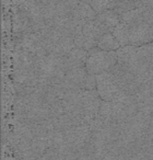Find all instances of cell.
Returning <instances> with one entry per match:
<instances>
[{"label": "cell", "instance_id": "6da1fadb", "mask_svg": "<svg viewBox=\"0 0 153 160\" xmlns=\"http://www.w3.org/2000/svg\"><path fill=\"white\" fill-rule=\"evenodd\" d=\"M67 71L68 69L64 57L49 54L38 59L37 75L38 81L42 85H59L62 82Z\"/></svg>", "mask_w": 153, "mask_h": 160}, {"label": "cell", "instance_id": "7a4b0ae2", "mask_svg": "<svg viewBox=\"0 0 153 160\" xmlns=\"http://www.w3.org/2000/svg\"><path fill=\"white\" fill-rule=\"evenodd\" d=\"M117 64V53L115 51H103L98 46L89 51L85 68L92 75L109 71Z\"/></svg>", "mask_w": 153, "mask_h": 160}, {"label": "cell", "instance_id": "3957f363", "mask_svg": "<svg viewBox=\"0 0 153 160\" xmlns=\"http://www.w3.org/2000/svg\"><path fill=\"white\" fill-rule=\"evenodd\" d=\"M109 72L114 77V80L119 87V89L126 94L133 96L140 88V86L144 83L130 69L122 66L118 62L109 70Z\"/></svg>", "mask_w": 153, "mask_h": 160}, {"label": "cell", "instance_id": "277c9868", "mask_svg": "<svg viewBox=\"0 0 153 160\" xmlns=\"http://www.w3.org/2000/svg\"><path fill=\"white\" fill-rule=\"evenodd\" d=\"M96 91L100 98L107 102H113L124 93L115 82L114 77L109 71L96 75Z\"/></svg>", "mask_w": 153, "mask_h": 160}, {"label": "cell", "instance_id": "5b68a950", "mask_svg": "<svg viewBox=\"0 0 153 160\" xmlns=\"http://www.w3.org/2000/svg\"><path fill=\"white\" fill-rule=\"evenodd\" d=\"M62 133H64L65 142H67V145L74 149L77 152L82 147H84L92 137V132L88 125H78Z\"/></svg>", "mask_w": 153, "mask_h": 160}, {"label": "cell", "instance_id": "8992f818", "mask_svg": "<svg viewBox=\"0 0 153 160\" xmlns=\"http://www.w3.org/2000/svg\"><path fill=\"white\" fill-rule=\"evenodd\" d=\"M102 99L100 98L96 90H82V98H81V107L84 114V125L98 116L100 111Z\"/></svg>", "mask_w": 153, "mask_h": 160}, {"label": "cell", "instance_id": "52a82bcc", "mask_svg": "<svg viewBox=\"0 0 153 160\" xmlns=\"http://www.w3.org/2000/svg\"><path fill=\"white\" fill-rule=\"evenodd\" d=\"M129 27V25H128ZM152 43V28L146 22L129 27V45L142 46Z\"/></svg>", "mask_w": 153, "mask_h": 160}, {"label": "cell", "instance_id": "ba28073f", "mask_svg": "<svg viewBox=\"0 0 153 160\" xmlns=\"http://www.w3.org/2000/svg\"><path fill=\"white\" fill-rule=\"evenodd\" d=\"M95 22L104 33H112L120 22V14H118L115 10H105L96 14Z\"/></svg>", "mask_w": 153, "mask_h": 160}, {"label": "cell", "instance_id": "9c48e42d", "mask_svg": "<svg viewBox=\"0 0 153 160\" xmlns=\"http://www.w3.org/2000/svg\"><path fill=\"white\" fill-rule=\"evenodd\" d=\"M87 75H88V70L85 67H83V68L70 69V70L67 71L61 85L66 89H82L83 82H84Z\"/></svg>", "mask_w": 153, "mask_h": 160}, {"label": "cell", "instance_id": "30bf717a", "mask_svg": "<svg viewBox=\"0 0 153 160\" xmlns=\"http://www.w3.org/2000/svg\"><path fill=\"white\" fill-rule=\"evenodd\" d=\"M32 32V23L27 14L20 7H16L13 16V35L21 36Z\"/></svg>", "mask_w": 153, "mask_h": 160}, {"label": "cell", "instance_id": "8fae6325", "mask_svg": "<svg viewBox=\"0 0 153 160\" xmlns=\"http://www.w3.org/2000/svg\"><path fill=\"white\" fill-rule=\"evenodd\" d=\"M117 62L124 67L132 69L138 62V46H122L116 51Z\"/></svg>", "mask_w": 153, "mask_h": 160}, {"label": "cell", "instance_id": "7c38bea8", "mask_svg": "<svg viewBox=\"0 0 153 160\" xmlns=\"http://www.w3.org/2000/svg\"><path fill=\"white\" fill-rule=\"evenodd\" d=\"M98 12L92 8L90 3L80 2L72 10V17L81 27H84L87 23L95 20Z\"/></svg>", "mask_w": 153, "mask_h": 160}, {"label": "cell", "instance_id": "4fadbf2b", "mask_svg": "<svg viewBox=\"0 0 153 160\" xmlns=\"http://www.w3.org/2000/svg\"><path fill=\"white\" fill-rule=\"evenodd\" d=\"M89 57V52L84 49L74 47L69 54L65 56V62H66L67 69H75V68H83L87 64V59Z\"/></svg>", "mask_w": 153, "mask_h": 160}, {"label": "cell", "instance_id": "5bb4252c", "mask_svg": "<svg viewBox=\"0 0 153 160\" xmlns=\"http://www.w3.org/2000/svg\"><path fill=\"white\" fill-rule=\"evenodd\" d=\"M120 22L126 23L129 27H132V25H137L144 22L143 9L142 8H138V9L130 10V11H127L125 13L120 14Z\"/></svg>", "mask_w": 153, "mask_h": 160}, {"label": "cell", "instance_id": "9a60e30c", "mask_svg": "<svg viewBox=\"0 0 153 160\" xmlns=\"http://www.w3.org/2000/svg\"><path fill=\"white\" fill-rule=\"evenodd\" d=\"M96 46L100 49H103V51H115V52L122 47L119 42L113 35V33L103 34L100 40L98 41V45Z\"/></svg>", "mask_w": 153, "mask_h": 160}, {"label": "cell", "instance_id": "2e32d148", "mask_svg": "<svg viewBox=\"0 0 153 160\" xmlns=\"http://www.w3.org/2000/svg\"><path fill=\"white\" fill-rule=\"evenodd\" d=\"M113 35L119 42L120 46L129 45V27L124 22H119L117 27L113 30Z\"/></svg>", "mask_w": 153, "mask_h": 160}, {"label": "cell", "instance_id": "e0dca14e", "mask_svg": "<svg viewBox=\"0 0 153 160\" xmlns=\"http://www.w3.org/2000/svg\"><path fill=\"white\" fill-rule=\"evenodd\" d=\"M82 33L84 34V35L91 38L92 40L96 41V42L100 40L103 34H105L104 32L102 31V29L98 27V23L95 22V20L92 21V22L87 23V24L82 28Z\"/></svg>", "mask_w": 153, "mask_h": 160}, {"label": "cell", "instance_id": "ac0fdd59", "mask_svg": "<svg viewBox=\"0 0 153 160\" xmlns=\"http://www.w3.org/2000/svg\"><path fill=\"white\" fill-rule=\"evenodd\" d=\"M74 45H75V47H78V48L84 49V51L89 52V51H91L92 48L96 47L98 42L92 40L89 36L84 35L83 33H81V34H79L78 36L74 38Z\"/></svg>", "mask_w": 153, "mask_h": 160}, {"label": "cell", "instance_id": "d6986e66", "mask_svg": "<svg viewBox=\"0 0 153 160\" xmlns=\"http://www.w3.org/2000/svg\"><path fill=\"white\" fill-rule=\"evenodd\" d=\"M117 1L118 0H91L90 5L98 13L105 10H114L117 5Z\"/></svg>", "mask_w": 153, "mask_h": 160}, {"label": "cell", "instance_id": "ffe728a7", "mask_svg": "<svg viewBox=\"0 0 153 160\" xmlns=\"http://www.w3.org/2000/svg\"><path fill=\"white\" fill-rule=\"evenodd\" d=\"M35 87H32V86L23 85V83H13V90L16 97H23L27 96V94H31L32 92H34Z\"/></svg>", "mask_w": 153, "mask_h": 160}, {"label": "cell", "instance_id": "44dd1931", "mask_svg": "<svg viewBox=\"0 0 153 160\" xmlns=\"http://www.w3.org/2000/svg\"><path fill=\"white\" fill-rule=\"evenodd\" d=\"M146 86H148V88L150 89L151 93H152V96H153V79L148 80V81H146Z\"/></svg>", "mask_w": 153, "mask_h": 160}]
</instances>
